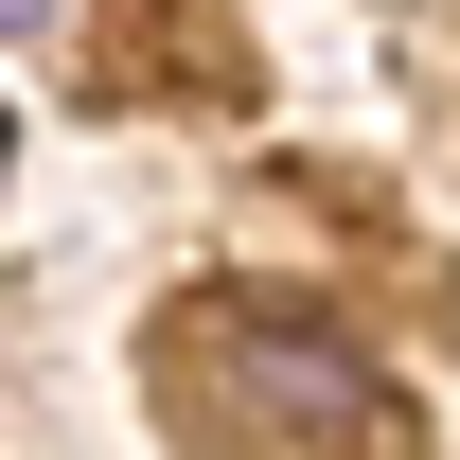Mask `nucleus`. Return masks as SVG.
I'll list each match as a JSON object with an SVG mask.
<instances>
[{
    "mask_svg": "<svg viewBox=\"0 0 460 460\" xmlns=\"http://www.w3.org/2000/svg\"><path fill=\"white\" fill-rule=\"evenodd\" d=\"M0 160H18V142H0Z\"/></svg>",
    "mask_w": 460,
    "mask_h": 460,
    "instance_id": "3",
    "label": "nucleus"
},
{
    "mask_svg": "<svg viewBox=\"0 0 460 460\" xmlns=\"http://www.w3.org/2000/svg\"><path fill=\"white\" fill-rule=\"evenodd\" d=\"M18 18H36V0H0V36H18Z\"/></svg>",
    "mask_w": 460,
    "mask_h": 460,
    "instance_id": "2",
    "label": "nucleus"
},
{
    "mask_svg": "<svg viewBox=\"0 0 460 460\" xmlns=\"http://www.w3.org/2000/svg\"><path fill=\"white\" fill-rule=\"evenodd\" d=\"M177 354L230 372V443H301V460H425V425H390V372L319 319V301H177Z\"/></svg>",
    "mask_w": 460,
    "mask_h": 460,
    "instance_id": "1",
    "label": "nucleus"
}]
</instances>
